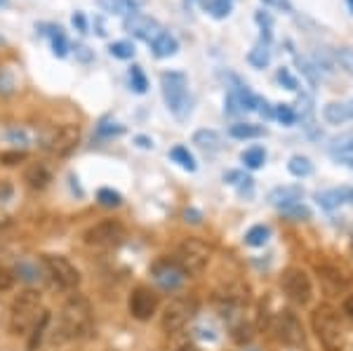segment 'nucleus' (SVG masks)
Masks as SVG:
<instances>
[{"instance_id": "obj_1", "label": "nucleus", "mask_w": 353, "mask_h": 351, "mask_svg": "<svg viewBox=\"0 0 353 351\" xmlns=\"http://www.w3.org/2000/svg\"><path fill=\"white\" fill-rule=\"evenodd\" d=\"M92 330V309L90 302L81 295H73L61 307L59 325L54 332V342H71V339H81Z\"/></svg>"}, {"instance_id": "obj_2", "label": "nucleus", "mask_w": 353, "mask_h": 351, "mask_svg": "<svg viewBox=\"0 0 353 351\" xmlns=\"http://www.w3.org/2000/svg\"><path fill=\"white\" fill-rule=\"evenodd\" d=\"M161 90L163 99L168 104L170 113L176 121H186L191 116V92H189V78L181 71H165L161 76Z\"/></svg>"}, {"instance_id": "obj_3", "label": "nucleus", "mask_w": 353, "mask_h": 351, "mask_svg": "<svg viewBox=\"0 0 353 351\" xmlns=\"http://www.w3.org/2000/svg\"><path fill=\"white\" fill-rule=\"evenodd\" d=\"M43 299L41 292L36 290H24L12 299L10 307V330L12 335H28L31 328L36 325V321L43 314Z\"/></svg>"}, {"instance_id": "obj_4", "label": "nucleus", "mask_w": 353, "mask_h": 351, "mask_svg": "<svg viewBox=\"0 0 353 351\" xmlns=\"http://www.w3.org/2000/svg\"><path fill=\"white\" fill-rule=\"evenodd\" d=\"M313 330H316L321 344L325 347V351H341L344 349V332H341L339 316L330 304H321V307L313 309L311 316Z\"/></svg>"}, {"instance_id": "obj_5", "label": "nucleus", "mask_w": 353, "mask_h": 351, "mask_svg": "<svg viewBox=\"0 0 353 351\" xmlns=\"http://www.w3.org/2000/svg\"><path fill=\"white\" fill-rule=\"evenodd\" d=\"M196 314H198L196 297H174L163 311L161 325L168 335H174V332L181 330V328L189 325V321H193V316Z\"/></svg>"}, {"instance_id": "obj_6", "label": "nucleus", "mask_w": 353, "mask_h": 351, "mask_svg": "<svg viewBox=\"0 0 353 351\" xmlns=\"http://www.w3.org/2000/svg\"><path fill=\"white\" fill-rule=\"evenodd\" d=\"M174 262L184 269L186 276H198V274H203L210 262V248L201 241L189 239L176 248Z\"/></svg>"}, {"instance_id": "obj_7", "label": "nucleus", "mask_w": 353, "mask_h": 351, "mask_svg": "<svg viewBox=\"0 0 353 351\" xmlns=\"http://www.w3.org/2000/svg\"><path fill=\"white\" fill-rule=\"evenodd\" d=\"M43 267L61 290H76L81 285V271L64 254H43Z\"/></svg>"}, {"instance_id": "obj_8", "label": "nucleus", "mask_w": 353, "mask_h": 351, "mask_svg": "<svg viewBox=\"0 0 353 351\" xmlns=\"http://www.w3.org/2000/svg\"><path fill=\"white\" fill-rule=\"evenodd\" d=\"M41 141H43L41 146L45 151H50V154L66 156V154H71V151L78 146V141H81V128L66 123V126L48 130V132L41 137Z\"/></svg>"}, {"instance_id": "obj_9", "label": "nucleus", "mask_w": 353, "mask_h": 351, "mask_svg": "<svg viewBox=\"0 0 353 351\" xmlns=\"http://www.w3.org/2000/svg\"><path fill=\"white\" fill-rule=\"evenodd\" d=\"M83 239L88 245L94 248H116L125 239V226L121 222H116V219H104V222L90 226L83 234Z\"/></svg>"}, {"instance_id": "obj_10", "label": "nucleus", "mask_w": 353, "mask_h": 351, "mask_svg": "<svg viewBox=\"0 0 353 351\" xmlns=\"http://www.w3.org/2000/svg\"><path fill=\"white\" fill-rule=\"evenodd\" d=\"M273 332L288 347H299L304 344V330H301V323L297 319V314L290 309H283L276 314V321H273Z\"/></svg>"}, {"instance_id": "obj_11", "label": "nucleus", "mask_w": 353, "mask_h": 351, "mask_svg": "<svg viewBox=\"0 0 353 351\" xmlns=\"http://www.w3.org/2000/svg\"><path fill=\"white\" fill-rule=\"evenodd\" d=\"M281 285H283V290H285V295L292 299L294 304H301V307H304V304L311 299V281L301 269H288L285 274H283Z\"/></svg>"}, {"instance_id": "obj_12", "label": "nucleus", "mask_w": 353, "mask_h": 351, "mask_svg": "<svg viewBox=\"0 0 353 351\" xmlns=\"http://www.w3.org/2000/svg\"><path fill=\"white\" fill-rule=\"evenodd\" d=\"M151 276L163 290H176L186 281V274L174 259H158L151 267Z\"/></svg>"}, {"instance_id": "obj_13", "label": "nucleus", "mask_w": 353, "mask_h": 351, "mask_svg": "<svg viewBox=\"0 0 353 351\" xmlns=\"http://www.w3.org/2000/svg\"><path fill=\"white\" fill-rule=\"evenodd\" d=\"M125 31H128L130 36H134V38H139V41L151 45L163 33V28L156 19H153V17L134 12V14L125 17Z\"/></svg>"}, {"instance_id": "obj_14", "label": "nucleus", "mask_w": 353, "mask_h": 351, "mask_svg": "<svg viewBox=\"0 0 353 351\" xmlns=\"http://www.w3.org/2000/svg\"><path fill=\"white\" fill-rule=\"evenodd\" d=\"M128 307H130V314H132L137 321H149L158 309V295L153 290H149V288L139 285V288H134L132 295H130Z\"/></svg>"}, {"instance_id": "obj_15", "label": "nucleus", "mask_w": 353, "mask_h": 351, "mask_svg": "<svg viewBox=\"0 0 353 351\" xmlns=\"http://www.w3.org/2000/svg\"><path fill=\"white\" fill-rule=\"evenodd\" d=\"M316 201H318V205L325 208V210H332V208L344 205V203H353V186L321 191V194H316Z\"/></svg>"}, {"instance_id": "obj_16", "label": "nucleus", "mask_w": 353, "mask_h": 351, "mask_svg": "<svg viewBox=\"0 0 353 351\" xmlns=\"http://www.w3.org/2000/svg\"><path fill=\"white\" fill-rule=\"evenodd\" d=\"M323 118L332 126H341L346 121H353V99L349 101H330L323 109Z\"/></svg>"}, {"instance_id": "obj_17", "label": "nucleus", "mask_w": 353, "mask_h": 351, "mask_svg": "<svg viewBox=\"0 0 353 351\" xmlns=\"http://www.w3.org/2000/svg\"><path fill=\"white\" fill-rule=\"evenodd\" d=\"M301 198H304L301 186H278L269 194V203L276 208H288L292 203H301Z\"/></svg>"}, {"instance_id": "obj_18", "label": "nucleus", "mask_w": 353, "mask_h": 351, "mask_svg": "<svg viewBox=\"0 0 353 351\" xmlns=\"http://www.w3.org/2000/svg\"><path fill=\"white\" fill-rule=\"evenodd\" d=\"M97 5H99L104 12L130 17V14H134L141 5H144V0H97Z\"/></svg>"}, {"instance_id": "obj_19", "label": "nucleus", "mask_w": 353, "mask_h": 351, "mask_svg": "<svg viewBox=\"0 0 353 351\" xmlns=\"http://www.w3.org/2000/svg\"><path fill=\"white\" fill-rule=\"evenodd\" d=\"M24 182L31 186V189H45L50 182H52V172H50L48 168L41 166V163H33V166H28L26 168V172H24Z\"/></svg>"}, {"instance_id": "obj_20", "label": "nucleus", "mask_w": 353, "mask_h": 351, "mask_svg": "<svg viewBox=\"0 0 353 351\" xmlns=\"http://www.w3.org/2000/svg\"><path fill=\"white\" fill-rule=\"evenodd\" d=\"M176 50H179V43H176V38L172 36V33H168V31H163L161 36L151 43V52H153V57H158V59L174 57Z\"/></svg>"}, {"instance_id": "obj_21", "label": "nucleus", "mask_w": 353, "mask_h": 351, "mask_svg": "<svg viewBox=\"0 0 353 351\" xmlns=\"http://www.w3.org/2000/svg\"><path fill=\"white\" fill-rule=\"evenodd\" d=\"M229 134L233 139H257L264 137V128L254 126V123H233L229 128Z\"/></svg>"}, {"instance_id": "obj_22", "label": "nucleus", "mask_w": 353, "mask_h": 351, "mask_svg": "<svg viewBox=\"0 0 353 351\" xmlns=\"http://www.w3.org/2000/svg\"><path fill=\"white\" fill-rule=\"evenodd\" d=\"M193 144H198L203 151H219L221 137L214 130H198V132L193 134Z\"/></svg>"}, {"instance_id": "obj_23", "label": "nucleus", "mask_w": 353, "mask_h": 351, "mask_svg": "<svg viewBox=\"0 0 353 351\" xmlns=\"http://www.w3.org/2000/svg\"><path fill=\"white\" fill-rule=\"evenodd\" d=\"M48 325H50V311H43L41 319L36 321V325L31 328V337H28V351H36L41 347L45 332H48Z\"/></svg>"}, {"instance_id": "obj_24", "label": "nucleus", "mask_w": 353, "mask_h": 351, "mask_svg": "<svg viewBox=\"0 0 353 351\" xmlns=\"http://www.w3.org/2000/svg\"><path fill=\"white\" fill-rule=\"evenodd\" d=\"M271 45L269 43H257L252 50H250V54H248V61L254 66V69H264V66H269V61H271Z\"/></svg>"}, {"instance_id": "obj_25", "label": "nucleus", "mask_w": 353, "mask_h": 351, "mask_svg": "<svg viewBox=\"0 0 353 351\" xmlns=\"http://www.w3.org/2000/svg\"><path fill=\"white\" fill-rule=\"evenodd\" d=\"M50 31H48V36H50V43H52V52L54 57H66L68 54V41H66V36L61 33V28L59 26H48Z\"/></svg>"}, {"instance_id": "obj_26", "label": "nucleus", "mask_w": 353, "mask_h": 351, "mask_svg": "<svg viewBox=\"0 0 353 351\" xmlns=\"http://www.w3.org/2000/svg\"><path fill=\"white\" fill-rule=\"evenodd\" d=\"M269 236H271L269 226L257 224V226H252V229H250L248 234H245V243H248L250 248H261L266 241H269Z\"/></svg>"}, {"instance_id": "obj_27", "label": "nucleus", "mask_w": 353, "mask_h": 351, "mask_svg": "<svg viewBox=\"0 0 353 351\" xmlns=\"http://www.w3.org/2000/svg\"><path fill=\"white\" fill-rule=\"evenodd\" d=\"M330 154H334V156L353 154V132H346V134H339V137L330 139Z\"/></svg>"}, {"instance_id": "obj_28", "label": "nucleus", "mask_w": 353, "mask_h": 351, "mask_svg": "<svg viewBox=\"0 0 353 351\" xmlns=\"http://www.w3.org/2000/svg\"><path fill=\"white\" fill-rule=\"evenodd\" d=\"M170 158H172L176 166H181L184 170H189V172H193V170H196V158L191 156V151L186 149V146H174V149L170 151Z\"/></svg>"}, {"instance_id": "obj_29", "label": "nucleus", "mask_w": 353, "mask_h": 351, "mask_svg": "<svg viewBox=\"0 0 353 351\" xmlns=\"http://www.w3.org/2000/svg\"><path fill=\"white\" fill-rule=\"evenodd\" d=\"M288 170L294 174V177H309V174L313 172V166L306 156H292L288 163Z\"/></svg>"}, {"instance_id": "obj_30", "label": "nucleus", "mask_w": 353, "mask_h": 351, "mask_svg": "<svg viewBox=\"0 0 353 351\" xmlns=\"http://www.w3.org/2000/svg\"><path fill=\"white\" fill-rule=\"evenodd\" d=\"M243 163L248 168H252V170H257L264 166V161H266V151L261 149V146H252V149H248V151H243Z\"/></svg>"}, {"instance_id": "obj_31", "label": "nucleus", "mask_w": 353, "mask_h": 351, "mask_svg": "<svg viewBox=\"0 0 353 351\" xmlns=\"http://www.w3.org/2000/svg\"><path fill=\"white\" fill-rule=\"evenodd\" d=\"M273 118H278L283 126H294V123H297V111L290 104H278V106H273Z\"/></svg>"}, {"instance_id": "obj_32", "label": "nucleus", "mask_w": 353, "mask_h": 351, "mask_svg": "<svg viewBox=\"0 0 353 351\" xmlns=\"http://www.w3.org/2000/svg\"><path fill=\"white\" fill-rule=\"evenodd\" d=\"M109 52H111V57H116V59H132L134 45L130 41H116V43H111Z\"/></svg>"}, {"instance_id": "obj_33", "label": "nucleus", "mask_w": 353, "mask_h": 351, "mask_svg": "<svg viewBox=\"0 0 353 351\" xmlns=\"http://www.w3.org/2000/svg\"><path fill=\"white\" fill-rule=\"evenodd\" d=\"M130 85H132V90L139 94H144L146 90H149V81H146L141 66H132V69H130Z\"/></svg>"}, {"instance_id": "obj_34", "label": "nucleus", "mask_w": 353, "mask_h": 351, "mask_svg": "<svg viewBox=\"0 0 353 351\" xmlns=\"http://www.w3.org/2000/svg\"><path fill=\"white\" fill-rule=\"evenodd\" d=\"M254 19H257V24L261 28V43H269L271 45V28H273V19H271V14H266V12H257L254 14Z\"/></svg>"}, {"instance_id": "obj_35", "label": "nucleus", "mask_w": 353, "mask_h": 351, "mask_svg": "<svg viewBox=\"0 0 353 351\" xmlns=\"http://www.w3.org/2000/svg\"><path fill=\"white\" fill-rule=\"evenodd\" d=\"M205 8H208V12L212 17H217V19H224V17L231 14V3H229V0H212V3H208Z\"/></svg>"}, {"instance_id": "obj_36", "label": "nucleus", "mask_w": 353, "mask_h": 351, "mask_svg": "<svg viewBox=\"0 0 353 351\" xmlns=\"http://www.w3.org/2000/svg\"><path fill=\"white\" fill-rule=\"evenodd\" d=\"M276 81L283 85V88L285 90H290V92H297L299 90V83H297V78L292 76V73H290V69H278V73H276Z\"/></svg>"}, {"instance_id": "obj_37", "label": "nucleus", "mask_w": 353, "mask_h": 351, "mask_svg": "<svg viewBox=\"0 0 353 351\" xmlns=\"http://www.w3.org/2000/svg\"><path fill=\"white\" fill-rule=\"evenodd\" d=\"M17 88V78L10 69H0V94H12Z\"/></svg>"}, {"instance_id": "obj_38", "label": "nucleus", "mask_w": 353, "mask_h": 351, "mask_svg": "<svg viewBox=\"0 0 353 351\" xmlns=\"http://www.w3.org/2000/svg\"><path fill=\"white\" fill-rule=\"evenodd\" d=\"M281 212L292 219H309L311 217V210L304 205V203H292V205H288V208H281Z\"/></svg>"}, {"instance_id": "obj_39", "label": "nucleus", "mask_w": 353, "mask_h": 351, "mask_svg": "<svg viewBox=\"0 0 353 351\" xmlns=\"http://www.w3.org/2000/svg\"><path fill=\"white\" fill-rule=\"evenodd\" d=\"M334 57H337L341 69L349 73V76H353V48H339Z\"/></svg>"}, {"instance_id": "obj_40", "label": "nucleus", "mask_w": 353, "mask_h": 351, "mask_svg": "<svg viewBox=\"0 0 353 351\" xmlns=\"http://www.w3.org/2000/svg\"><path fill=\"white\" fill-rule=\"evenodd\" d=\"M97 198H99V203L101 205H106V208H118L123 203V198L118 191H113V189H101L99 194H97Z\"/></svg>"}, {"instance_id": "obj_41", "label": "nucleus", "mask_w": 353, "mask_h": 351, "mask_svg": "<svg viewBox=\"0 0 353 351\" xmlns=\"http://www.w3.org/2000/svg\"><path fill=\"white\" fill-rule=\"evenodd\" d=\"M125 128L118 126V123H109V121H101L99 128H97V134L99 137H118V134H123Z\"/></svg>"}, {"instance_id": "obj_42", "label": "nucleus", "mask_w": 353, "mask_h": 351, "mask_svg": "<svg viewBox=\"0 0 353 351\" xmlns=\"http://www.w3.org/2000/svg\"><path fill=\"white\" fill-rule=\"evenodd\" d=\"M297 66L301 69V73H304V76H306V81L311 83V88H316V85H318V69H316V66H313L311 61L301 59V57L297 59Z\"/></svg>"}, {"instance_id": "obj_43", "label": "nucleus", "mask_w": 353, "mask_h": 351, "mask_svg": "<svg viewBox=\"0 0 353 351\" xmlns=\"http://www.w3.org/2000/svg\"><path fill=\"white\" fill-rule=\"evenodd\" d=\"M26 158L24 151H3L0 154V163L3 166H17V163H21Z\"/></svg>"}, {"instance_id": "obj_44", "label": "nucleus", "mask_w": 353, "mask_h": 351, "mask_svg": "<svg viewBox=\"0 0 353 351\" xmlns=\"http://www.w3.org/2000/svg\"><path fill=\"white\" fill-rule=\"evenodd\" d=\"M243 104L241 99L236 97L233 92H229V97H226V113H231V116H236V113H243Z\"/></svg>"}, {"instance_id": "obj_45", "label": "nucleus", "mask_w": 353, "mask_h": 351, "mask_svg": "<svg viewBox=\"0 0 353 351\" xmlns=\"http://www.w3.org/2000/svg\"><path fill=\"white\" fill-rule=\"evenodd\" d=\"M14 285V276L10 269L0 267V290H10V288Z\"/></svg>"}, {"instance_id": "obj_46", "label": "nucleus", "mask_w": 353, "mask_h": 351, "mask_svg": "<svg viewBox=\"0 0 353 351\" xmlns=\"http://www.w3.org/2000/svg\"><path fill=\"white\" fill-rule=\"evenodd\" d=\"M264 5H269L273 10H281V12H292V5H290V0H261Z\"/></svg>"}, {"instance_id": "obj_47", "label": "nucleus", "mask_w": 353, "mask_h": 351, "mask_svg": "<svg viewBox=\"0 0 353 351\" xmlns=\"http://www.w3.org/2000/svg\"><path fill=\"white\" fill-rule=\"evenodd\" d=\"M71 24L73 28H76L78 33H88V19H85V14L83 12H76L71 17Z\"/></svg>"}, {"instance_id": "obj_48", "label": "nucleus", "mask_w": 353, "mask_h": 351, "mask_svg": "<svg viewBox=\"0 0 353 351\" xmlns=\"http://www.w3.org/2000/svg\"><path fill=\"white\" fill-rule=\"evenodd\" d=\"M257 111H259L264 118H273V106H271L266 99H259V101H257Z\"/></svg>"}, {"instance_id": "obj_49", "label": "nucleus", "mask_w": 353, "mask_h": 351, "mask_svg": "<svg viewBox=\"0 0 353 351\" xmlns=\"http://www.w3.org/2000/svg\"><path fill=\"white\" fill-rule=\"evenodd\" d=\"M76 57H78V59H81V61H92V50H90V48H85V45H78V48H76Z\"/></svg>"}, {"instance_id": "obj_50", "label": "nucleus", "mask_w": 353, "mask_h": 351, "mask_svg": "<svg viewBox=\"0 0 353 351\" xmlns=\"http://www.w3.org/2000/svg\"><path fill=\"white\" fill-rule=\"evenodd\" d=\"M10 196H12V186L8 182H0V201H8Z\"/></svg>"}, {"instance_id": "obj_51", "label": "nucleus", "mask_w": 353, "mask_h": 351, "mask_svg": "<svg viewBox=\"0 0 353 351\" xmlns=\"http://www.w3.org/2000/svg\"><path fill=\"white\" fill-rule=\"evenodd\" d=\"M8 139L10 141H26V132H21V130H10Z\"/></svg>"}, {"instance_id": "obj_52", "label": "nucleus", "mask_w": 353, "mask_h": 351, "mask_svg": "<svg viewBox=\"0 0 353 351\" xmlns=\"http://www.w3.org/2000/svg\"><path fill=\"white\" fill-rule=\"evenodd\" d=\"M344 314L353 321V295L344 299Z\"/></svg>"}, {"instance_id": "obj_53", "label": "nucleus", "mask_w": 353, "mask_h": 351, "mask_svg": "<svg viewBox=\"0 0 353 351\" xmlns=\"http://www.w3.org/2000/svg\"><path fill=\"white\" fill-rule=\"evenodd\" d=\"M137 144H139L141 149H151V146H153V141H151L149 137H137Z\"/></svg>"}, {"instance_id": "obj_54", "label": "nucleus", "mask_w": 353, "mask_h": 351, "mask_svg": "<svg viewBox=\"0 0 353 351\" xmlns=\"http://www.w3.org/2000/svg\"><path fill=\"white\" fill-rule=\"evenodd\" d=\"M179 351H201L198 347H193V344H184V347H181Z\"/></svg>"}, {"instance_id": "obj_55", "label": "nucleus", "mask_w": 353, "mask_h": 351, "mask_svg": "<svg viewBox=\"0 0 353 351\" xmlns=\"http://www.w3.org/2000/svg\"><path fill=\"white\" fill-rule=\"evenodd\" d=\"M10 5V0H0V8H8Z\"/></svg>"}, {"instance_id": "obj_56", "label": "nucleus", "mask_w": 353, "mask_h": 351, "mask_svg": "<svg viewBox=\"0 0 353 351\" xmlns=\"http://www.w3.org/2000/svg\"><path fill=\"white\" fill-rule=\"evenodd\" d=\"M346 3H349V10H351V12H353V0H346Z\"/></svg>"}, {"instance_id": "obj_57", "label": "nucleus", "mask_w": 353, "mask_h": 351, "mask_svg": "<svg viewBox=\"0 0 353 351\" xmlns=\"http://www.w3.org/2000/svg\"><path fill=\"white\" fill-rule=\"evenodd\" d=\"M346 163H349V168L353 170V158H349V161H346Z\"/></svg>"}, {"instance_id": "obj_58", "label": "nucleus", "mask_w": 353, "mask_h": 351, "mask_svg": "<svg viewBox=\"0 0 353 351\" xmlns=\"http://www.w3.org/2000/svg\"><path fill=\"white\" fill-rule=\"evenodd\" d=\"M3 43H5V38H3V36H0V45H3Z\"/></svg>"}, {"instance_id": "obj_59", "label": "nucleus", "mask_w": 353, "mask_h": 351, "mask_svg": "<svg viewBox=\"0 0 353 351\" xmlns=\"http://www.w3.org/2000/svg\"><path fill=\"white\" fill-rule=\"evenodd\" d=\"M229 3H231V0H229Z\"/></svg>"}]
</instances>
